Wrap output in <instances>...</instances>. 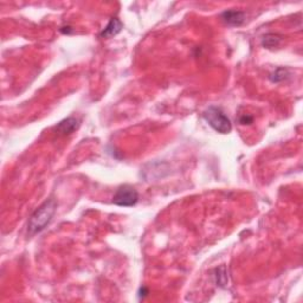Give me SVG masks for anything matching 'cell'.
Instances as JSON below:
<instances>
[{
	"label": "cell",
	"mask_w": 303,
	"mask_h": 303,
	"mask_svg": "<svg viewBox=\"0 0 303 303\" xmlns=\"http://www.w3.org/2000/svg\"><path fill=\"white\" fill-rule=\"evenodd\" d=\"M282 38L277 34H267L262 38V45L267 49H272L279 45Z\"/></svg>",
	"instance_id": "7"
},
{
	"label": "cell",
	"mask_w": 303,
	"mask_h": 303,
	"mask_svg": "<svg viewBox=\"0 0 303 303\" xmlns=\"http://www.w3.org/2000/svg\"><path fill=\"white\" fill-rule=\"evenodd\" d=\"M217 283L220 287H224L226 284V282H228V276L225 275V267H220L219 269H217Z\"/></svg>",
	"instance_id": "9"
},
{
	"label": "cell",
	"mask_w": 303,
	"mask_h": 303,
	"mask_svg": "<svg viewBox=\"0 0 303 303\" xmlns=\"http://www.w3.org/2000/svg\"><path fill=\"white\" fill-rule=\"evenodd\" d=\"M202 117L208 125L212 127L214 131L220 134L230 133L232 129V123L225 113L218 107H208L206 110L202 113Z\"/></svg>",
	"instance_id": "2"
},
{
	"label": "cell",
	"mask_w": 303,
	"mask_h": 303,
	"mask_svg": "<svg viewBox=\"0 0 303 303\" xmlns=\"http://www.w3.org/2000/svg\"><path fill=\"white\" fill-rule=\"evenodd\" d=\"M123 24L121 20L119 18H111L108 23V25L102 30L100 34V38H111L115 37L117 34H120V31L122 30Z\"/></svg>",
	"instance_id": "6"
},
{
	"label": "cell",
	"mask_w": 303,
	"mask_h": 303,
	"mask_svg": "<svg viewBox=\"0 0 303 303\" xmlns=\"http://www.w3.org/2000/svg\"><path fill=\"white\" fill-rule=\"evenodd\" d=\"M73 30L71 28H70V26H64V28H62L61 29V32L62 34H71Z\"/></svg>",
	"instance_id": "11"
},
{
	"label": "cell",
	"mask_w": 303,
	"mask_h": 303,
	"mask_svg": "<svg viewBox=\"0 0 303 303\" xmlns=\"http://www.w3.org/2000/svg\"><path fill=\"white\" fill-rule=\"evenodd\" d=\"M252 121H254V117L249 115H243L239 119L240 125H250V123H252Z\"/></svg>",
	"instance_id": "10"
},
{
	"label": "cell",
	"mask_w": 303,
	"mask_h": 303,
	"mask_svg": "<svg viewBox=\"0 0 303 303\" xmlns=\"http://www.w3.org/2000/svg\"><path fill=\"white\" fill-rule=\"evenodd\" d=\"M287 76H288V70L285 69V67H278L275 72L271 73L270 79H271L272 82H275V83H278V82L284 81V79L287 78Z\"/></svg>",
	"instance_id": "8"
},
{
	"label": "cell",
	"mask_w": 303,
	"mask_h": 303,
	"mask_svg": "<svg viewBox=\"0 0 303 303\" xmlns=\"http://www.w3.org/2000/svg\"><path fill=\"white\" fill-rule=\"evenodd\" d=\"M57 208V202L54 198H50L44 202L39 207L31 214L28 222V234L29 236H34V235L42 232L44 229L51 223Z\"/></svg>",
	"instance_id": "1"
},
{
	"label": "cell",
	"mask_w": 303,
	"mask_h": 303,
	"mask_svg": "<svg viewBox=\"0 0 303 303\" xmlns=\"http://www.w3.org/2000/svg\"><path fill=\"white\" fill-rule=\"evenodd\" d=\"M79 127V120L77 117H67V119L62 120V121L56 126V133L61 136H67V135L72 134Z\"/></svg>",
	"instance_id": "4"
},
{
	"label": "cell",
	"mask_w": 303,
	"mask_h": 303,
	"mask_svg": "<svg viewBox=\"0 0 303 303\" xmlns=\"http://www.w3.org/2000/svg\"><path fill=\"white\" fill-rule=\"evenodd\" d=\"M222 19L229 26H240L246 19V14L243 11L228 10L222 13Z\"/></svg>",
	"instance_id": "5"
},
{
	"label": "cell",
	"mask_w": 303,
	"mask_h": 303,
	"mask_svg": "<svg viewBox=\"0 0 303 303\" xmlns=\"http://www.w3.org/2000/svg\"><path fill=\"white\" fill-rule=\"evenodd\" d=\"M137 202H139V193L131 185L120 186L113 197V202L120 207L135 206Z\"/></svg>",
	"instance_id": "3"
}]
</instances>
